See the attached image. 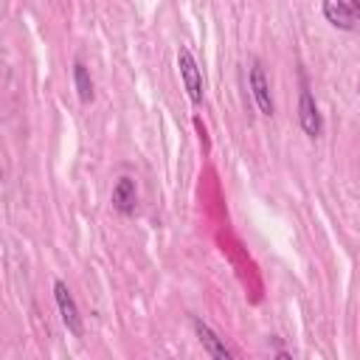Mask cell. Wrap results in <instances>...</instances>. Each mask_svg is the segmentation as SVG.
<instances>
[{"mask_svg":"<svg viewBox=\"0 0 360 360\" xmlns=\"http://www.w3.org/2000/svg\"><path fill=\"white\" fill-rule=\"evenodd\" d=\"M298 121H301V129L309 135V138H318L323 132V118L318 112V104L312 98V93L307 87H301V98H298Z\"/></svg>","mask_w":360,"mask_h":360,"instance_id":"4","label":"cell"},{"mask_svg":"<svg viewBox=\"0 0 360 360\" xmlns=\"http://www.w3.org/2000/svg\"><path fill=\"white\" fill-rule=\"evenodd\" d=\"M321 6H323V17H326L335 28L352 31V28L357 25V14H354V8H352L346 0H321Z\"/></svg>","mask_w":360,"mask_h":360,"instance_id":"6","label":"cell"},{"mask_svg":"<svg viewBox=\"0 0 360 360\" xmlns=\"http://www.w3.org/2000/svg\"><path fill=\"white\" fill-rule=\"evenodd\" d=\"M352 8H354V11H360V0H354V6H352Z\"/></svg>","mask_w":360,"mask_h":360,"instance_id":"9","label":"cell"},{"mask_svg":"<svg viewBox=\"0 0 360 360\" xmlns=\"http://www.w3.org/2000/svg\"><path fill=\"white\" fill-rule=\"evenodd\" d=\"M53 298H56V307H59V315H62V323L65 329L73 335V338H82V315H79V307L68 290L65 281H53Z\"/></svg>","mask_w":360,"mask_h":360,"instance_id":"2","label":"cell"},{"mask_svg":"<svg viewBox=\"0 0 360 360\" xmlns=\"http://www.w3.org/2000/svg\"><path fill=\"white\" fill-rule=\"evenodd\" d=\"M73 84H76L79 101H82V104H90V101H93V79H90L87 68H84L79 59L73 62Z\"/></svg>","mask_w":360,"mask_h":360,"instance_id":"8","label":"cell"},{"mask_svg":"<svg viewBox=\"0 0 360 360\" xmlns=\"http://www.w3.org/2000/svg\"><path fill=\"white\" fill-rule=\"evenodd\" d=\"M250 93H253V101H256V107H259L262 115H273L276 112V104H273L270 84H267V76H264L262 62H253L250 65Z\"/></svg>","mask_w":360,"mask_h":360,"instance_id":"3","label":"cell"},{"mask_svg":"<svg viewBox=\"0 0 360 360\" xmlns=\"http://www.w3.org/2000/svg\"><path fill=\"white\" fill-rule=\"evenodd\" d=\"M135 205H138V186L132 177H118L115 186H112V208L124 217L135 214Z\"/></svg>","mask_w":360,"mask_h":360,"instance_id":"5","label":"cell"},{"mask_svg":"<svg viewBox=\"0 0 360 360\" xmlns=\"http://www.w3.org/2000/svg\"><path fill=\"white\" fill-rule=\"evenodd\" d=\"M191 329H194V335H197V340L202 343V349L211 354V357H217V360H228L231 357V352H228V346L214 335V329L202 321V318H191Z\"/></svg>","mask_w":360,"mask_h":360,"instance_id":"7","label":"cell"},{"mask_svg":"<svg viewBox=\"0 0 360 360\" xmlns=\"http://www.w3.org/2000/svg\"><path fill=\"white\" fill-rule=\"evenodd\" d=\"M177 68H180V79H183V87H186L191 104H200L202 101V76H200L194 53L186 45L177 48Z\"/></svg>","mask_w":360,"mask_h":360,"instance_id":"1","label":"cell"}]
</instances>
